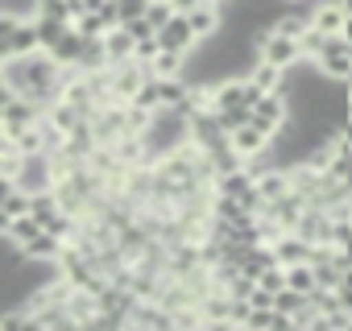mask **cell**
I'll return each mask as SVG.
<instances>
[{"label":"cell","mask_w":352,"mask_h":331,"mask_svg":"<svg viewBox=\"0 0 352 331\" xmlns=\"http://www.w3.org/2000/svg\"><path fill=\"white\" fill-rule=\"evenodd\" d=\"M290 120V104H286V91H270L253 104V124L265 128V133H278L282 124Z\"/></svg>","instance_id":"obj_4"},{"label":"cell","mask_w":352,"mask_h":331,"mask_svg":"<svg viewBox=\"0 0 352 331\" xmlns=\"http://www.w3.org/2000/svg\"><path fill=\"white\" fill-rule=\"evenodd\" d=\"M0 87H9V83H5V67H0Z\"/></svg>","instance_id":"obj_26"},{"label":"cell","mask_w":352,"mask_h":331,"mask_svg":"<svg viewBox=\"0 0 352 331\" xmlns=\"http://www.w3.org/2000/svg\"><path fill=\"white\" fill-rule=\"evenodd\" d=\"M13 58V46H9V34H0V67Z\"/></svg>","instance_id":"obj_24"},{"label":"cell","mask_w":352,"mask_h":331,"mask_svg":"<svg viewBox=\"0 0 352 331\" xmlns=\"http://www.w3.org/2000/svg\"><path fill=\"white\" fill-rule=\"evenodd\" d=\"M9 46H13V58H17V54H34V50H42V46H38L34 17H21V21L9 30Z\"/></svg>","instance_id":"obj_12"},{"label":"cell","mask_w":352,"mask_h":331,"mask_svg":"<svg viewBox=\"0 0 352 331\" xmlns=\"http://www.w3.org/2000/svg\"><path fill=\"white\" fill-rule=\"evenodd\" d=\"M120 25L133 34V42H141V38H153V34H157V30L149 25V17H145V13H141V17H129V21H120Z\"/></svg>","instance_id":"obj_20"},{"label":"cell","mask_w":352,"mask_h":331,"mask_svg":"<svg viewBox=\"0 0 352 331\" xmlns=\"http://www.w3.org/2000/svg\"><path fill=\"white\" fill-rule=\"evenodd\" d=\"M302 306H307V294H298V290H290V286H282V290L274 294V310H278V315H290V319H294Z\"/></svg>","instance_id":"obj_15"},{"label":"cell","mask_w":352,"mask_h":331,"mask_svg":"<svg viewBox=\"0 0 352 331\" xmlns=\"http://www.w3.org/2000/svg\"><path fill=\"white\" fill-rule=\"evenodd\" d=\"M42 232V224L34 220V216H13V224H9V244H25L30 236H38Z\"/></svg>","instance_id":"obj_16"},{"label":"cell","mask_w":352,"mask_h":331,"mask_svg":"<svg viewBox=\"0 0 352 331\" xmlns=\"http://www.w3.org/2000/svg\"><path fill=\"white\" fill-rule=\"evenodd\" d=\"M183 67H187V54H179V50H157V54L145 62V71H149V75H157V79L183 75Z\"/></svg>","instance_id":"obj_11"},{"label":"cell","mask_w":352,"mask_h":331,"mask_svg":"<svg viewBox=\"0 0 352 331\" xmlns=\"http://www.w3.org/2000/svg\"><path fill=\"white\" fill-rule=\"evenodd\" d=\"M157 50H162V42H157V34H153V38H141V42L133 46V58H137V62H149Z\"/></svg>","instance_id":"obj_21"},{"label":"cell","mask_w":352,"mask_h":331,"mask_svg":"<svg viewBox=\"0 0 352 331\" xmlns=\"http://www.w3.org/2000/svg\"><path fill=\"white\" fill-rule=\"evenodd\" d=\"M348 87H352V75H348Z\"/></svg>","instance_id":"obj_27"},{"label":"cell","mask_w":352,"mask_h":331,"mask_svg":"<svg viewBox=\"0 0 352 331\" xmlns=\"http://www.w3.org/2000/svg\"><path fill=\"white\" fill-rule=\"evenodd\" d=\"M286 286L290 290H298V294H311L319 282H315V269H311V261H298V265H286Z\"/></svg>","instance_id":"obj_14"},{"label":"cell","mask_w":352,"mask_h":331,"mask_svg":"<svg viewBox=\"0 0 352 331\" xmlns=\"http://www.w3.org/2000/svg\"><path fill=\"white\" fill-rule=\"evenodd\" d=\"M187 21H191V30H195L199 38H212V34H220V25H224V13H220V5H216V0H204V5H195V9L187 13Z\"/></svg>","instance_id":"obj_8"},{"label":"cell","mask_w":352,"mask_h":331,"mask_svg":"<svg viewBox=\"0 0 352 331\" xmlns=\"http://www.w3.org/2000/svg\"><path fill=\"white\" fill-rule=\"evenodd\" d=\"M270 141H274V133L257 128L253 120L228 133V145H232V153H236L241 161H257V157H265V153H270Z\"/></svg>","instance_id":"obj_2"},{"label":"cell","mask_w":352,"mask_h":331,"mask_svg":"<svg viewBox=\"0 0 352 331\" xmlns=\"http://www.w3.org/2000/svg\"><path fill=\"white\" fill-rule=\"evenodd\" d=\"M34 30H38V46H42V50H54L58 38H63L71 25L58 21V17H50V13H38V17H34Z\"/></svg>","instance_id":"obj_13"},{"label":"cell","mask_w":352,"mask_h":331,"mask_svg":"<svg viewBox=\"0 0 352 331\" xmlns=\"http://www.w3.org/2000/svg\"><path fill=\"white\" fill-rule=\"evenodd\" d=\"M348 9H352V5H344V0H323V5L311 9V25H315L319 34H340V38H344Z\"/></svg>","instance_id":"obj_5"},{"label":"cell","mask_w":352,"mask_h":331,"mask_svg":"<svg viewBox=\"0 0 352 331\" xmlns=\"http://www.w3.org/2000/svg\"><path fill=\"white\" fill-rule=\"evenodd\" d=\"M245 79H249L261 95H270V91H282V83H286V67H274V62L257 58V62L245 71Z\"/></svg>","instance_id":"obj_7"},{"label":"cell","mask_w":352,"mask_h":331,"mask_svg":"<svg viewBox=\"0 0 352 331\" xmlns=\"http://www.w3.org/2000/svg\"><path fill=\"white\" fill-rule=\"evenodd\" d=\"M274 244V257H278V265H298V261H311V240H302L298 232H282L278 240H270Z\"/></svg>","instance_id":"obj_6"},{"label":"cell","mask_w":352,"mask_h":331,"mask_svg":"<svg viewBox=\"0 0 352 331\" xmlns=\"http://www.w3.org/2000/svg\"><path fill=\"white\" fill-rule=\"evenodd\" d=\"M145 17H149V25L153 30H162L170 17H174V9H170V0H149V9H145Z\"/></svg>","instance_id":"obj_19"},{"label":"cell","mask_w":352,"mask_h":331,"mask_svg":"<svg viewBox=\"0 0 352 331\" xmlns=\"http://www.w3.org/2000/svg\"><path fill=\"white\" fill-rule=\"evenodd\" d=\"M116 9H120V21H129V17H141L149 9V0H116Z\"/></svg>","instance_id":"obj_22"},{"label":"cell","mask_w":352,"mask_h":331,"mask_svg":"<svg viewBox=\"0 0 352 331\" xmlns=\"http://www.w3.org/2000/svg\"><path fill=\"white\" fill-rule=\"evenodd\" d=\"M195 5H204V0H170V9H174V13H191Z\"/></svg>","instance_id":"obj_23"},{"label":"cell","mask_w":352,"mask_h":331,"mask_svg":"<svg viewBox=\"0 0 352 331\" xmlns=\"http://www.w3.org/2000/svg\"><path fill=\"white\" fill-rule=\"evenodd\" d=\"M46 54H50L58 67H79V54H83V34L71 25V30L58 38V46H54V50H46Z\"/></svg>","instance_id":"obj_9"},{"label":"cell","mask_w":352,"mask_h":331,"mask_svg":"<svg viewBox=\"0 0 352 331\" xmlns=\"http://www.w3.org/2000/svg\"><path fill=\"white\" fill-rule=\"evenodd\" d=\"M157 42H162V50H179V54H191L195 46H199V34L191 30V21H187V13H174L162 30H157Z\"/></svg>","instance_id":"obj_3"},{"label":"cell","mask_w":352,"mask_h":331,"mask_svg":"<svg viewBox=\"0 0 352 331\" xmlns=\"http://www.w3.org/2000/svg\"><path fill=\"white\" fill-rule=\"evenodd\" d=\"M257 58H265V62L290 71V67L302 62L307 54H302L298 38H286V34H278V30H261V38H257Z\"/></svg>","instance_id":"obj_1"},{"label":"cell","mask_w":352,"mask_h":331,"mask_svg":"<svg viewBox=\"0 0 352 331\" xmlns=\"http://www.w3.org/2000/svg\"><path fill=\"white\" fill-rule=\"evenodd\" d=\"M344 42H352V9H348V21H344Z\"/></svg>","instance_id":"obj_25"},{"label":"cell","mask_w":352,"mask_h":331,"mask_svg":"<svg viewBox=\"0 0 352 331\" xmlns=\"http://www.w3.org/2000/svg\"><path fill=\"white\" fill-rule=\"evenodd\" d=\"M216 5H220V0H216Z\"/></svg>","instance_id":"obj_28"},{"label":"cell","mask_w":352,"mask_h":331,"mask_svg":"<svg viewBox=\"0 0 352 331\" xmlns=\"http://www.w3.org/2000/svg\"><path fill=\"white\" fill-rule=\"evenodd\" d=\"M257 286H265V290L278 294V290L286 286V265H270V269H261V273H257Z\"/></svg>","instance_id":"obj_18"},{"label":"cell","mask_w":352,"mask_h":331,"mask_svg":"<svg viewBox=\"0 0 352 331\" xmlns=\"http://www.w3.org/2000/svg\"><path fill=\"white\" fill-rule=\"evenodd\" d=\"M100 42H104V54H108V62H124V58H133V46H137V42H133V34H129L124 25H112V30H108Z\"/></svg>","instance_id":"obj_10"},{"label":"cell","mask_w":352,"mask_h":331,"mask_svg":"<svg viewBox=\"0 0 352 331\" xmlns=\"http://www.w3.org/2000/svg\"><path fill=\"white\" fill-rule=\"evenodd\" d=\"M75 30H79L83 38H104V34H108L112 25H108V21H104L100 13H83V17L75 21Z\"/></svg>","instance_id":"obj_17"}]
</instances>
